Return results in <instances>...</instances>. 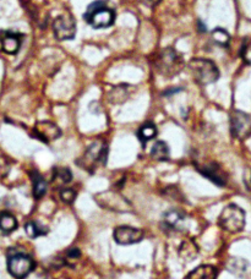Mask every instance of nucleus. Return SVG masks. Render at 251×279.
Wrapping results in <instances>:
<instances>
[{
  "label": "nucleus",
  "instance_id": "obj_1",
  "mask_svg": "<svg viewBox=\"0 0 251 279\" xmlns=\"http://www.w3.org/2000/svg\"><path fill=\"white\" fill-rule=\"evenodd\" d=\"M83 17L93 28H107L114 23L115 14L104 2H95L87 8Z\"/></svg>",
  "mask_w": 251,
  "mask_h": 279
},
{
  "label": "nucleus",
  "instance_id": "obj_2",
  "mask_svg": "<svg viewBox=\"0 0 251 279\" xmlns=\"http://www.w3.org/2000/svg\"><path fill=\"white\" fill-rule=\"evenodd\" d=\"M189 67H190L195 81L200 85L213 84L220 77V71H218L217 66L208 59H192L190 64H189Z\"/></svg>",
  "mask_w": 251,
  "mask_h": 279
},
{
  "label": "nucleus",
  "instance_id": "obj_3",
  "mask_svg": "<svg viewBox=\"0 0 251 279\" xmlns=\"http://www.w3.org/2000/svg\"><path fill=\"white\" fill-rule=\"evenodd\" d=\"M218 222L224 230L229 233H239L245 227V212L239 206L229 205L222 211Z\"/></svg>",
  "mask_w": 251,
  "mask_h": 279
},
{
  "label": "nucleus",
  "instance_id": "obj_4",
  "mask_svg": "<svg viewBox=\"0 0 251 279\" xmlns=\"http://www.w3.org/2000/svg\"><path fill=\"white\" fill-rule=\"evenodd\" d=\"M183 69L182 57L178 54L174 49L167 48L159 54L157 59V70L165 77L171 78L172 76L177 75Z\"/></svg>",
  "mask_w": 251,
  "mask_h": 279
},
{
  "label": "nucleus",
  "instance_id": "obj_5",
  "mask_svg": "<svg viewBox=\"0 0 251 279\" xmlns=\"http://www.w3.org/2000/svg\"><path fill=\"white\" fill-rule=\"evenodd\" d=\"M107 157V147L104 143L95 142L86 149L85 154L78 160L76 163L80 164L83 169L92 172L98 166L99 162L104 163Z\"/></svg>",
  "mask_w": 251,
  "mask_h": 279
},
{
  "label": "nucleus",
  "instance_id": "obj_6",
  "mask_svg": "<svg viewBox=\"0 0 251 279\" xmlns=\"http://www.w3.org/2000/svg\"><path fill=\"white\" fill-rule=\"evenodd\" d=\"M34 263L32 258L27 255L15 254L9 257L8 260V269L13 277L17 279H23L27 277L33 269Z\"/></svg>",
  "mask_w": 251,
  "mask_h": 279
},
{
  "label": "nucleus",
  "instance_id": "obj_7",
  "mask_svg": "<svg viewBox=\"0 0 251 279\" xmlns=\"http://www.w3.org/2000/svg\"><path fill=\"white\" fill-rule=\"evenodd\" d=\"M230 132L233 137L244 140L251 134V116L241 110H234L230 115Z\"/></svg>",
  "mask_w": 251,
  "mask_h": 279
},
{
  "label": "nucleus",
  "instance_id": "obj_8",
  "mask_svg": "<svg viewBox=\"0 0 251 279\" xmlns=\"http://www.w3.org/2000/svg\"><path fill=\"white\" fill-rule=\"evenodd\" d=\"M53 31L58 39H74L75 34H76V23L70 15H61L54 20Z\"/></svg>",
  "mask_w": 251,
  "mask_h": 279
},
{
  "label": "nucleus",
  "instance_id": "obj_9",
  "mask_svg": "<svg viewBox=\"0 0 251 279\" xmlns=\"http://www.w3.org/2000/svg\"><path fill=\"white\" fill-rule=\"evenodd\" d=\"M97 200L99 206L107 208V210H110L112 212H131V210H133L128 200L121 197L118 193H101V195H98Z\"/></svg>",
  "mask_w": 251,
  "mask_h": 279
},
{
  "label": "nucleus",
  "instance_id": "obj_10",
  "mask_svg": "<svg viewBox=\"0 0 251 279\" xmlns=\"http://www.w3.org/2000/svg\"><path fill=\"white\" fill-rule=\"evenodd\" d=\"M144 239V231L128 225H121L114 229V240L120 245H133Z\"/></svg>",
  "mask_w": 251,
  "mask_h": 279
},
{
  "label": "nucleus",
  "instance_id": "obj_11",
  "mask_svg": "<svg viewBox=\"0 0 251 279\" xmlns=\"http://www.w3.org/2000/svg\"><path fill=\"white\" fill-rule=\"evenodd\" d=\"M34 135H36L37 139L48 143L59 139L61 130L52 122H39L34 126Z\"/></svg>",
  "mask_w": 251,
  "mask_h": 279
},
{
  "label": "nucleus",
  "instance_id": "obj_12",
  "mask_svg": "<svg viewBox=\"0 0 251 279\" xmlns=\"http://www.w3.org/2000/svg\"><path fill=\"white\" fill-rule=\"evenodd\" d=\"M0 42H2L3 51L8 54H16L20 51L22 42V34L16 32L5 31L0 34Z\"/></svg>",
  "mask_w": 251,
  "mask_h": 279
},
{
  "label": "nucleus",
  "instance_id": "obj_13",
  "mask_svg": "<svg viewBox=\"0 0 251 279\" xmlns=\"http://www.w3.org/2000/svg\"><path fill=\"white\" fill-rule=\"evenodd\" d=\"M197 170L201 173L203 176H206L207 179L212 181V183L217 184L218 186H223L226 185V175L222 172V169L217 164H206V166H197Z\"/></svg>",
  "mask_w": 251,
  "mask_h": 279
},
{
  "label": "nucleus",
  "instance_id": "obj_14",
  "mask_svg": "<svg viewBox=\"0 0 251 279\" xmlns=\"http://www.w3.org/2000/svg\"><path fill=\"white\" fill-rule=\"evenodd\" d=\"M133 88L129 85H120V86H115L112 88V91L109 92V101L114 104H121L125 101L129 99L133 92Z\"/></svg>",
  "mask_w": 251,
  "mask_h": 279
},
{
  "label": "nucleus",
  "instance_id": "obj_15",
  "mask_svg": "<svg viewBox=\"0 0 251 279\" xmlns=\"http://www.w3.org/2000/svg\"><path fill=\"white\" fill-rule=\"evenodd\" d=\"M217 274L218 271L216 267L211 266V264H202V266H198L196 269H194L188 275V279H216Z\"/></svg>",
  "mask_w": 251,
  "mask_h": 279
},
{
  "label": "nucleus",
  "instance_id": "obj_16",
  "mask_svg": "<svg viewBox=\"0 0 251 279\" xmlns=\"http://www.w3.org/2000/svg\"><path fill=\"white\" fill-rule=\"evenodd\" d=\"M164 224L168 228L173 229V230L180 231L185 224V217L183 213L178 212V211H169L168 213L164 214Z\"/></svg>",
  "mask_w": 251,
  "mask_h": 279
},
{
  "label": "nucleus",
  "instance_id": "obj_17",
  "mask_svg": "<svg viewBox=\"0 0 251 279\" xmlns=\"http://www.w3.org/2000/svg\"><path fill=\"white\" fill-rule=\"evenodd\" d=\"M17 228V220L15 217L9 212H3L0 214V230L4 233H13Z\"/></svg>",
  "mask_w": 251,
  "mask_h": 279
},
{
  "label": "nucleus",
  "instance_id": "obj_18",
  "mask_svg": "<svg viewBox=\"0 0 251 279\" xmlns=\"http://www.w3.org/2000/svg\"><path fill=\"white\" fill-rule=\"evenodd\" d=\"M151 155L156 161H167L169 158V147L164 141H157L151 149Z\"/></svg>",
  "mask_w": 251,
  "mask_h": 279
},
{
  "label": "nucleus",
  "instance_id": "obj_19",
  "mask_svg": "<svg viewBox=\"0 0 251 279\" xmlns=\"http://www.w3.org/2000/svg\"><path fill=\"white\" fill-rule=\"evenodd\" d=\"M32 183H33V195L36 198H40L45 196L47 191V183L43 176L37 172L32 173Z\"/></svg>",
  "mask_w": 251,
  "mask_h": 279
},
{
  "label": "nucleus",
  "instance_id": "obj_20",
  "mask_svg": "<svg viewBox=\"0 0 251 279\" xmlns=\"http://www.w3.org/2000/svg\"><path fill=\"white\" fill-rule=\"evenodd\" d=\"M156 135H157V128L153 124H151V123L142 125L141 128H140L139 132H137V136H139V139L142 143L152 140Z\"/></svg>",
  "mask_w": 251,
  "mask_h": 279
},
{
  "label": "nucleus",
  "instance_id": "obj_21",
  "mask_svg": "<svg viewBox=\"0 0 251 279\" xmlns=\"http://www.w3.org/2000/svg\"><path fill=\"white\" fill-rule=\"evenodd\" d=\"M25 230L26 234L30 237H38L48 233V229L43 228L42 225L38 224L37 222H28L27 224L25 225Z\"/></svg>",
  "mask_w": 251,
  "mask_h": 279
},
{
  "label": "nucleus",
  "instance_id": "obj_22",
  "mask_svg": "<svg viewBox=\"0 0 251 279\" xmlns=\"http://www.w3.org/2000/svg\"><path fill=\"white\" fill-rule=\"evenodd\" d=\"M72 175L70 169L68 168H59L57 169V172L54 173V178L53 180L57 183L58 185H65L71 181Z\"/></svg>",
  "mask_w": 251,
  "mask_h": 279
},
{
  "label": "nucleus",
  "instance_id": "obj_23",
  "mask_svg": "<svg viewBox=\"0 0 251 279\" xmlns=\"http://www.w3.org/2000/svg\"><path fill=\"white\" fill-rule=\"evenodd\" d=\"M229 34L223 28H217L213 31V39L222 46H227L229 42Z\"/></svg>",
  "mask_w": 251,
  "mask_h": 279
},
{
  "label": "nucleus",
  "instance_id": "obj_24",
  "mask_svg": "<svg viewBox=\"0 0 251 279\" xmlns=\"http://www.w3.org/2000/svg\"><path fill=\"white\" fill-rule=\"evenodd\" d=\"M60 197L66 204H71L75 197H76V193L72 189H63L60 191Z\"/></svg>",
  "mask_w": 251,
  "mask_h": 279
},
{
  "label": "nucleus",
  "instance_id": "obj_25",
  "mask_svg": "<svg viewBox=\"0 0 251 279\" xmlns=\"http://www.w3.org/2000/svg\"><path fill=\"white\" fill-rule=\"evenodd\" d=\"M140 2H141L144 5H146V7L152 8V7H154V5L158 4L160 0H140Z\"/></svg>",
  "mask_w": 251,
  "mask_h": 279
}]
</instances>
